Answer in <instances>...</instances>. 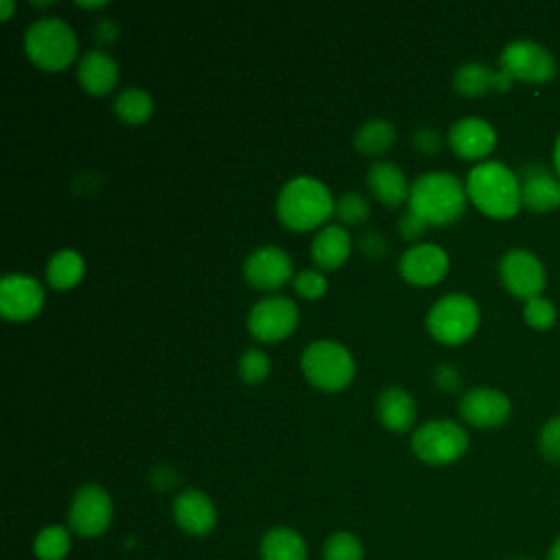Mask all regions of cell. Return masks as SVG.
<instances>
[{"label":"cell","instance_id":"cell-34","mask_svg":"<svg viewBox=\"0 0 560 560\" xmlns=\"http://www.w3.org/2000/svg\"><path fill=\"white\" fill-rule=\"evenodd\" d=\"M293 289L300 298L304 300H319L326 289H328V282L324 278L322 271L317 269H304L300 271L295 278H293Z\"/></svg>","mask_w":560,"mask_h":560},{"label":"cell","instance_id":"cell-16","mask_svg":"<svg viewBox=\"0 0 560 560\" xmlns=\"http://www.w3.org/2000/svg\"><path fill=\"white\" fill-rule=\"evenodd\" d=\"M446 140L455 155L464 160L483 162V158H488L494 151L497 131L488 120L479 116H466L451 125Z\"/></svg>","mask_w":560,"mask_h":560},{"label":"cell","instance_id":"cell-30","mask_svg":"<svg viewBox=\"0 0 560 560\" xmlns=\"http://www.w3.org/2000/svg\"><path fill=\"white\" fill-rule=\"evenodd\" d=\"M335 214L343 225H361L370 219V203L368 199L352 190V192H343L337 201H335Z\"/></svg>","mask_w":560,"mask_h":560},{"label":"cell","instance_id":"cell-36","mask_svg":"<svg viewBox=\"0 0 560 560\" xmlns=\"http://www.w3.org/2000/svg\"><path fill=\"white\" fill-rule=\"evenodd\" d=\"M411 144H413L416 151H420V153H424V155H431V153L440 151L442 138H440L438 131H433V129H429V127H422V129H418V131L411 136Z\"/></svg>","mask_w":560,"mask_h":560},{"label":"cell","instance_id":"cell-6","mask_svg":"<svg viewBox=\"0 0 560 560\" xmlns=\"http://www.w3.org/2000/svg\"><path fill=\"white\" fill-rule=\"evenodd\" d=\"M479 306L466 293L442 295L427 313V330L444 346L468 341L479 326Z\"/></svg>","mask_w":560,"mask_h":560},{"label":"cell","instance_id":"cell-41","mask_svg":"<svg viewBox=\"0 0 560 560\" xmlns=\"http://www.w3.org/2000/svg\"><path fill=\"white\" fill-rule=\"evenodd\" d=\"M13 9H15V4L11 0H0V20L7 22L13 13Z\"/></svg>","mask_w":560,"mask_h":560},{"label":"cell","instance_id":"cell-45","mask_svg":"<svg viewBox=\"0 0 560 560\" xmlns=\"http://www.w3.org/2000/svg\"><path fill=\"white\" fill-rule=\"evenodd\" d=\"M514 560H527V558H514Z\"/></svg>","mask_w":560,"mask_h":560},{"label":"cell","instance_id":"cell-32","mask_svg":"<svg viewBox=\"0 0 560 560\" xmlns=\"http://www.w3.org/2000/svg\"><path fill=\"white\" fill-rule=\"evenodd\" d=\"M523 319L534 330H547L556 322V306L551 304V300L542 295L529 298L525 300V306H523Z\"/></svg>","mask_w":560,"mask_h":560},{"label":"cell","instance_id":"cell-26","mask_svg":"<svg viewBox=\"0 0 560 560\" xmlns=\"http://www.w3.org/2000/svg\"><path fill=\"white\" fill-rule=\"evenodd\" d=\"M114 114L125 125H142L153 114V98L142 88H127L116 94Z\"/></svg>","mask_w":560,"mask_h":560},{"label":"cell","instance_id":"cell-37","mask_svg":"<svg viewBox=\"0 0 560 560\" xmlns=\"http://www.w3.org/2000/svg\"><path fill=\"white\" fill-rule=\"evenodd\" d=\"M459 381H462V376H459L457 368L451 363H442L433 370V383L442 392H455L459 387Z\"/></svg>","mask_w":560,"mask_h":560},{"label":"cell","instance_id":"cell-22","mask_svg":"<svg viewBox=\"0 0 560 560\" xmlns=\"http://www.w3.org/2000/svg\"><path fill=\"white\" fill-rule=\"evenodd\" d=\"M376 413L385 429L394 433H405L416 420V400L402 387H385L376 398Z\"/></svg>","mask_w":560,"mask_h":560},{"label":"cell","instance_id":"cell-38","mask_svg":"<svg viewBox=\"0 0 560 560\" xmlns=\"http://www.w3.org/2000/svg\"><path fill=\"white\" fill-rule=\"evenodd\" d=\"M424 230H427V223H424L416 212H411V210H407V212L398 219V234H400L402 238H407V241L420 238V236L424 234Z\"/></svg>","mask_w":560,"mask_h":560},{"label":"cell","instance_id":"cell-24","mask_svg":"<svg viewBox=\"0 0 560 560\" xmlns=\"http://www.w3.org/2000/svg\"><path fill=\"white\" fill-rule=\"evenodd\" d=\"M306 542L291 527H271L260 538V558L262 560H306Z\"/></svg>","mask_w":560,"mask_h":560},{"label":"cell","instance_id":"cell-17","mask_svg":"<svg viewBox=\"0 0 560 560\" xmlns=\"http://www.w3.org/2000/svg\"><path fill=\"white\" fill-rule=\"evenodd\" d=\"M521 203L529 212H551L560 208V179L542 164H529L518 175Z\"/></svg>","mask_w":560,"mask_h":560},{"label":"cell","instance_id":"cell-31","mask_svg":"<svg viewBox=\"0 0 560 560\" xmlns=\"http://www.w3.org/2000/svg\"><path fill=\"white\" fill-rule=\"evenodd\" d=\"M269 370H271V361L260 348H247L238 359V376L249 385L265 381Z\"/></svg>","mask_w":560,"mask_h":560},{"label":"cell","instance_id":"cell-20","mask_svg":"<svg viewBox=\"0 0 560 560\" xmlns=\"http://www.w3.org/2000/svg\"><path fill=\"white\" fill-rule=\"evenodd\" d=\"M365 182H368V188L374 195V199H378L383 206L396 208L405 199H409L411 186L407 184L405 173L394 162H387V160L374 162L368 168Z\"/></svg>","mask_w":560,"mask_h":560},{"label":"cell","instance_id":"cell-2","mask_svg":"<svg viewBox=\"0 0 560 560\" xmlns=\"http://www.w3.org/2000/svg\"><path fill=\"white\" fill-rule=\"evenodd\" d=\"M466 195L477 210L492 219H512L523 208L518 175L497 160H483L470 168Z\"/></svg>","mask_w":560,"mask_h":560},{"label":"cell","instance_id":"cell-8","mask_svg":"<svg viewBox=\"0 0 560 560\" xmlns=\"http://www.w3.org/2000/svg\"><path fill=\"white\" fill-rule=\"evenodd\" d=\"M499 68L512 81L525 83H545L556 77V59L551 50L532 39H514L510 42L499 57Z\"/></svg>","mask_w":560,"mask_h":560},{"label":"cell","instance_id":"cell-42","mask_svg":"<svg viewBox=\"0 0 560 560\" xmlns=\"http://www.w3.org/2000/svg\"><path fill=\"white\" fill-rule=\"evenodd\" d=\"M547 560H560V534H558V538L551 542L549 553H547Z\"/></svg>","mask_w":560,"mask_h":560},{"label":"cell","instance_id":"cell-27","mask_svg":"<svg viewBox=\"0 0 560 560\" xmlns=\"http://www.w3.org/2000/svg\"><path fill=\"white\" fill-rule=\"evenodd\" d=\"M396 140V129L385 118H372L363 122L354 133V147L365 155L385 153Z\"/></svg>","mask_w":560,"mask_h":560},{"label":"cell","instance_id":"cell-43","mask_svg":"<svg viewBox=\"0 0 560 560\" xmlns=\"http://www.w3.org/2000/svg\"><path fill=\"white\" fill-rule=\"evenodd\" d=\"M553 168H556V175L560 179V136L556 138V144H553Z\"/></svg>","mask_w":560,"mask_h":560},{"label":"cell","instance_id":"cell-33","mask_svg":"<svg viewBox=\"0 0 560 560\" xmlns=\"http://www.w3.org/2000/svg\"><path fill=\"white\" fill-rule=\"evenodd\" d=\"M538 451L542 459L560 464V416L549 418L538 433Z\"/></svg>","mask_w":560,"mask_h":560},{"label":"cell","instance_id":"cell-9","mask_svg":"<svg viewBox=\"0 0 560 560\" xmlns=\"http://www.w3.org/2000/svg\"><path fill=\"white\" fill-rule=\"evenodd\" d=\"M114 518L112 497L96 483L81 486L68 508L70 529L83 538H96L105 534Z\"/></svg>","mask_w":560,"mask_h":560},{"label":"cell","instance_id":"cell-29","mask_svg":"<svg viewBox=\"0 0 560 560\" xmlns=\"http://www.w3.org/2000/svg\"><path fill=\"white\" fill-rule=\"evenodd\" d=\"M324 560H363V542L352 532H335L326 538L322 549Z\"/></svg>","mask_w":560,"mask_h":560},{"label":"cell","instance_id":"cell-11","mask_svg":"<svg viewBox=\"0 0 560 560\" xmlns=\"http://www.w3.org/2000/svg\"><path fill=\"white\" fill-rule=\"evenodd\" d=\"M501 284L518 300H529L542 293L545 289V267L527 249H508L499 260Z\"/></svg>","mask_w":560,"mask_h":560},{"label":"cell","instance_id":"cell-21","mask_svg":"<svg viewBox=\"0 0 560 560\" xmlns=\"http://www.w3.org/2000/svg\"><path fill=\"white\" fill-rule=\"evenodd\" d=\"M77 79L94 96H103L118 83V66L105 50H90L79 59Z\"/></svg>","mask_w":560,"mask_h":560},{"label":"cell","instance_id":"cell-19","mask_svg":"<svg viewBox=\"0 0 560 560\" xmlns=\"http://www.w3.org/2000/svg\"><path fill=\"white\" fill-rule=\"evenodd\" d=\"M453 88L462 96H483L488 92H505L512 88V79L499 68H490L479 61L462 63L453 74Z\"/></svg>","mask_w":560,"mask_h":560},{"label":"cell","instance_id":"cell-23","mask_svg":"<svg viewBox=\"0 0 560 560\" xmlns=\"http://www.w3.org/2000/svg\"><path fill=\"white\" fill-rule=\"evenodd\" d=\"M352 249V241L346 228L341 225H324L313 243H311V258L322 269H339Z\"/></svg>","mask_w":560,"mask_h":560},{"label":"cell","instance_id":"cell-35","mask_svg":"<svg viewBox=\"0 0 560 560\" xmlns=\"http://www.w3.org/2000/svg\"><path fill=\"white\" fill-rule=\"evenodd\" d=\"M359 249H361L368 258H372V260H378L381 256H385V254L389 252L387 241H385L378 232H363V234L359 236Z\"/></svg>","mask_w":560,"mask_h":560},{"label":"cell","instance_id":"cell-13","mask_svg":"<svg viewBox=\"0 0 560 560\" xmlns=\"http://www.w3.org/2000/svg\"><path fill=\"white\" fill-rule=\"evenodd\" d=\"M448 271V254L435 243H418L402 252L398 273L416 287L438 284Z\"/></svg>","mask_w":560,"mask_h":560},{"label":"cell","instance_id":"cell-25","mask_svg":"<svg viewBox=\"0 0 560 560\" xmlns=\"http://www.w3.org/2000/svg\"><path fill=\"white\" fill-rule=\"evenodd\" d=\"M83 271H85V262L79 252L59 249L57 254H52L48 258L46 280L52 289L66 291V289H72L79 284V280L83 278Z\"/></svg>","mask_w":560,"mask_h":560},{"label":"cell","instance_id":"cell-4","mask_svg":"<svg viewBox=\"0 0 560 560\" xmlns=\"http://www.w3.org/2000/svg\"><path fill=\"white\" fill-rule=\"evenodd\" d=\"M24 50L28 59L48 72L68 68L79 50L74 31L61 18H39L24 33Z\"/></svg>","mask_w":560,"mask_h":560},{"label":"cell","instance_id":"cell-5","mask_svg":"<svg viewBox=\"0 0 560 560\" xmlns=\"http://www.w3.org/2000/svg\"><path fill=\"white\" fill-rule=\"evenodd\" d=\"M302 372L317 389L341 392L354 378V359L346 346L319 339L304 348Z\"/></svg>","mask_w":560,"mask_h":560},{"label":"cell","instance_id":"cell-40","mask_svg":"<svg viewBox=\"0 0 560 560\" xmlns=\"http://www.w3.org/2000/svg\"><path fill=\"white\" fill-rule=\"evenodd\" d=\"M153 483L160 488V490H166L168 486H173L175 483V475H173V470H168V468H164V466H160V468H155L153 470Z\"/></svg>","mask_w":560,"mask_h":560},{"label":"cell","instance_id":"cell-1","mask_svg":"<svg viewBox=\"0 0 560 560\" xmlns=\"http://www.w3.org/2000/svg\"><path fill=\"white\" fill-rule=\"evenodd\" d=\"M335 212V199L326 184L315 177L298 175L289 179L276 199L280 223L293 232H308L324 225Z\"/></svg>","mask_w":560,"mask_h":560},{"label":"cell","instance_id":"cell-15","mask_svg":"<svg viewBox=\"0 0 560 560\" xmlns=\"http://www.w3.org/2000/svg\"><path fill=\"white\" fill-rule=\"evenodd\" d=\"M512 413L510 398L492 387H472L459 400V416L479 429H494L508 422Z\"/></svg>","mask_w":560,"mask_h":560},{"label":"cell","instance_id":"cell-14","mask_svg":"<svg viewBox=\"0 0 560 560\" xmlns=\"http://www.w3.org/2000/svg\"><path fill=\"white\" fill-rule=\"evenodd\" d=\"M243 276L254 289H278L293 276L291 258L276 245H262L254 249L243 262Z\"/></svg>","mask_w":560,"mask_h":560},{"label":"cell","instance_id":"cell-28","mask_svg":"<svg viewBox=\"0 0 560 560\" xmlns=\"http://www.w3.org/2000/svg\"><path fill=\"white\" fill-rule=\"evenodd\" d=\"M68 551H70V532L63 525H48L33 540V553L39 560H63Z\"/></svg>","mask_w":560,"mask_h":560},{"label":"cell","instance_id":"cell-7","mask_svg":"<svg viewBox=\"0 0 560 560\" xmlns=\"http://www.w3.org/2000/svg\"><path fill=\"white\" fill-rule=\"evenodd\" d=\"M468 448V433L448 418H435L420 424L411 435L413 455L431 466L457 462Z\"/></svg>","mask_w":560,"mask_h":560},{"label":"cell","instance_id":"cell-44","mask_svg":"<svg viewBox=\"0 0 560 560\" xmlns=\"http://www.w3.org/2000/svg\"><path fill=\"white\" fill-rule=\"evenodd\" d=\"M107 2H77V7H81V9H90V11H94V9H103Z\"/></svg>","mask_w":560,"mask_h":560},{"label":"cell","instance_id":"cell-10","mask_svg":"<svg viewBox=\"0 0 560 560\" xmlns=\"http://www.w3.org/2000/svg\"><path fill=\"white\" fill-rule=\"evenodd\" d=\"M298 306L284 295H269L258 300L249 315L247 328L254 339L262 343H276L287 339L298 326Z\"/></svg>","mask_w":560,"mask_h":560},{"label":"cell","instance_id":"cell-3","mask_svg":"<svg viewBox=\"0 0 560 560\" xmlns=\"http://www.w3.org/2000/svg\"><path fill=\"white\" fill-rule=\"evenodd\" d=\"M409 210L427 225H448L466 210V184L448 171H429L413 179L409 190Z\"/></svg>","mask_w":560,"mask_h":560},{"label":"cell","instance_id":"cell-39","mask_svg":"<svg viewBox=\"0 0 560 560\" xmlns=\"http://www.w3.org/2000/svg\"><path fill=\"white\" fill-rule=\"evenodd\" d=\"M116 33H118V28H116V24H114L112 20H101V22L94 26V37H96V42H101V44L114 42V39H116Z\"/></svg>","mask_w":560,"mask_h":560},{"label":"cell","instance_id":"cell-18","mask_svg":"<svg viewBox=\"0 0 560 560\" xmlns=\"http://www.w3.org/2000/svg\"><path fill=\"white\" fill-rule=\"evenodd\" d=\"M173 518L182 532L190 536H206L217 525V508L201 490H184L173 501Z\"/></svg>","mask_w":560,"mask_h":560},{"label":"cell","instance_id":"cell-12","mask_svg":"<svg viewBox=\"0 0 560 560\" xmlns=\"http://www.w3.org/2000/svg\"><path fill=\"white\" fill-rule=\"evenodd\" d=\"M44 306V289L28 273H7L0 280V313L9 322H26Z\"/></svg>","mask_w":560,"mask_h":560}]
</instances>
